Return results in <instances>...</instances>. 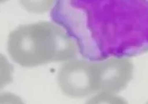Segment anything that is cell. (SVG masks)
<instances>
[{
	"instance_id": "obj_1",
	"label": "cell",
	"mask_w": 148,
	"mask_h": 104,
	"mask_svg": "<svg viewBox=\"0 0 148 104\" xmlns=\"http://www.w3.org/2000/svg\"><path fill=\"white\" fill-rule=\"evenodd\" d=\"M51 17L88 60L148 52V0H55Z\"/></svg>"
},
{
	"instance_id": "obj_2",
	"label": "cell",
	"mask_w": 148,
	"mask_h": 104,
	"mask_svg": "<svg viewBox=\"0 0 148 104\" xmlns=\"http://www.w3.org/2000/svg\"><path fill=\"white\" fill-rule=\"evenodd\" d=\"M7 48L12 61L23 67L67 62L76 58L79 52L66 30L50 21L18 26L8 35Z\"/></svg>"
},
{
	"instance_id": "obj_3",
	"label": "cell",
	"mask_w": 148,
	"mask_h": 104,
	"mask_svg": "<svg viewBox=\"0 0 148 104\" xmlns=\"http://www.w3.org/2000/svg\"><path fill=\"white\" fill-rule=\"evenodd\" d=\"M133 65L127 58H110L91 61L71 59L58 71L60 89L71 98L113 94L127 86L132 77Z\"/></svg>"
},
{
	"instance_id": "obj_4",
	"label": "cell",
	"mask_w": 148,
	"mask_h": 104,
	"mask_svg": "<svg viewBox=\"0 0 148 104\" xmlns=\"http://www.w3.org/2000/svg\"><path fill=\"white\" fill-rule=\"evenodd\" d=\"M21 6L31 13L42 14L48 12L54 5L55 0H18Z\"/></svg>"
}]
</instances>
